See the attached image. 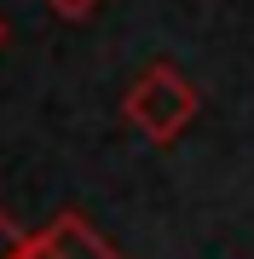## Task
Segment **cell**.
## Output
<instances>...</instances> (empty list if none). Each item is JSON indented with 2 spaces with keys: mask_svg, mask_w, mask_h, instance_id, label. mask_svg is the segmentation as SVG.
<instances>
[{
  "mask_svg": "<svg viewBox=\"0 0 254 259\" xmlns=\"http://www.w3.org/2000/svg\"><path fill=\"white\" fill-rule=\"evenodd\" d=\"M197 115H202L197 81H191L179 64H168V58L144 64L139 75H133V87L122 93V121H127V127H139L151 144H173Z\"/></svg>",
  "mask_w": 254,
  "mask_h": 259,
  "instance_id": "6da1fadb",
  "label": "cell"
},
{
  "mask_svg": "<svg viewBox=\"0 0 254 259\" xmlns=\"http://www.w3.org/2000/svg\"><path fill=\"white\" fill-rule=\"evenodd\" d=\"M23 248H29V231L0 207V259H23Z\"/></svg>",
  "mask_w": 254,
  "mask_h": 259,
  "instance_id": "3957f363",
  "label": "cell"
},
{
  "mask_svg": "<svg viewBox=\"0 0 254 259\" xmlns=\"http://www.w3.org/2000/svg\"><path fill=\"white\" fill-rule=\"evenodd\" d=\"M0 47H6V18H0Z\"/></svg>",
  "mask_w": 254,
  "mask_h": 259,
  "instance_id": "5b68a950",
  "label": "cell"
},
{
  "mask_svg": "<svg viewBox=\"0 0 254 259\" xmlns=\"http://www.w3.org/2000/svg\"><path fill=\"white\" fill-rule=\"evenodd\" d=\"M98 6H104V0H47V12H58L64 23H87Z\"/></svg>",
  "mask_w": 254,
  "mask_h": 259,
  "instance_id": "277c9868",
  "label": "cell"
},
{
  "mask_svg": "<svg viewBox=\"0 0 254 259\" xmlns=\"http://www.w3.org/2000/svg\"><path fill=\"white\" fill-rule=\"evenodd\" d=\"M23 259H122V253H116L110 242H104L93 225L81 219V213H58L47 231L29 236Z\"/></svg>",
  "mask_w": 254,
  "mask_h": 259,
  "instance_id": "7a4b0ae2",
  "label": "cell"
}]
</instances>
